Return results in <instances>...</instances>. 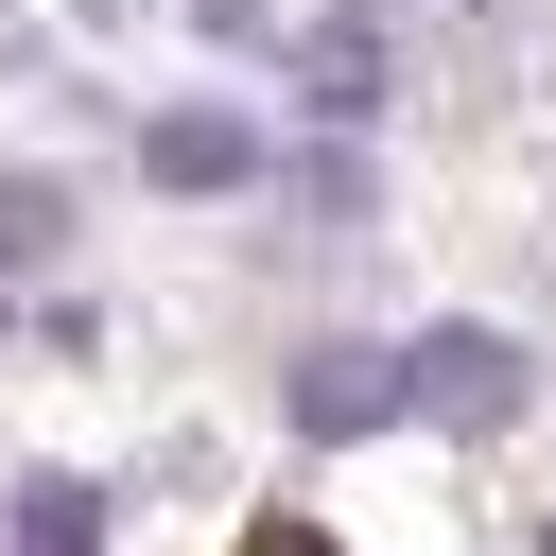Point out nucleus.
Listing matches in <instances>:
<instances>
[{"mask_svg":"<svg viewBox=\"0 0 556 556\" xmlns=\"http://www.w3.org/2000/svg\"><path fill=\"white\" fill-rule=\"evenodd\" d=\"M278 87H295L313 122H382V35H365V17H330V35H295V52H278Z\"/></svg>","mask_w":556,"mask_h":556,"instance_id":"obj_4","label":"nucleus"},{"mask_svg":"<svg viewBox=\"0 0 556 556\" xmlns=\"http://www.w3.org/2000/svg\"><path fill=\"white\" fill-rule=\"evenodd\" d=\"M539 556H556V521H539Z\"/></svg>","mask_w":556,"mask_h":556,"instance_id":"obj_8","label":"nucleus"},{"mask_svg":"<svg viewBox=\"0 0 556 556\" xmlns=\"http://www.w3.org/2000/svg\"><path fill=\"white\" fill-rule=\"evenodd\" d=\"M243 556H330V539H313V521H261V539H243Z\"/></svg>","mask_w":556,"mask_h":556,"instance_id":"obj_7","label":"nucleus"},{"mask_svg":"<svg viewBox=\"0 0 556 556\" xmlns=\"http://www.w3.org/2000/svg\"><path fill=\"white\" fill-rule=\"evenodd\" d=\"M17 556H104V486L35 469V486H17Z\"/></svg>","mask_w":556,"mask_h":556,"instance_id":"obj_5","label":"nucleus"},{"mask_svg":"<svg viewBox=\"0 0 556 556\" xmlns=\"http://www.w3.org/2000/svg\"><path fill=\"white\" fill-rule=\"evenodd\" d=\"M382 382H400L417 417H452V434H504V417L539 400V365H521V330H469V313H434V330H400V348H382Z\"/></svg>","mask_w":556,"mask_h":556,"instance_id":"obj_1","label":"nucleus"},{"mask_svg":"<svg viewBox=\"0 0 556 556\" xmlns=\"http://www.w3.org/2000/svg\"><path fill=\"white\" fill-rule=\"evenodd\" d=\"M52 243H70V191L52 174H0V278H35Z\"/></svg>","mask_w":556,"mask_h":556,"instance_id":"obj_6","label":"nucleus"},{"mask_svg":"<svg viewBox=\"0 0 556 556\" xmlns=\"http://www.w3.org/2000/svg\"><path fill=\"white\" fill-rule=\"evenodd\" d=\"M139 174H156V191H261L278 139H261L243 104H174V122H139Z\"/></svg>","mask_w":556,"mask_h":556,"instance_id":"obj_2","label":"nucleus"},{"mask_svg":"<svg viewBox=\"0 0 556 556\" xmlns=\"http://www.w3.org/2000/svg\"><path fill=\"white\" fill-rule=\"evenodd\" d=\"M278 417H295L313 452H348V434H382V417H400V382H382V348H295Z\"/></svg>","mask_w":556,"mask_h":556,"instance_id":"obj_3","label":"nucleus"}]
</instances>
